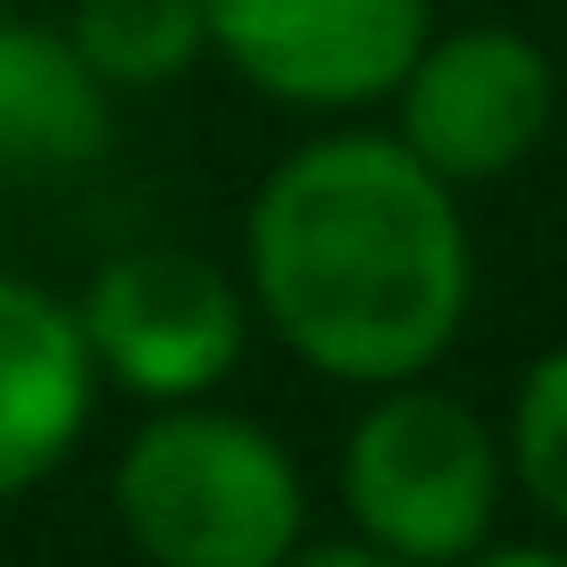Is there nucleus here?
I'll return each instance as SVG.
<instances>
[{
    "label": "nucleus",
    "instance_id": "obj_7",
    "mask_svg": "<svg viewBox=\"0 0 567 567\" xmlns=\"http://www.w3.org/2000/svg\"><path fill=\"white\" fill-rule=\"evenodd\" d=\"M92 368L75 301L42 292L25 276H0V501L34 493L68 467V451L92 425Z\"/></svg>",
    "mask_w": 567,
    "mask_h": 567
},
{
    "label": "nucleus",
    "instance_id": "obj_12",
    "mask_svg": "<svg viewBox=\"0 0 567 567\" xmlns=\"http://www.w3.org/2000/svg\"><path fill=\"white\" fill-rule=\"evenodd\" d=\"M451 567H567L559 550H467V559H451Z\"/></svg>",
    "mask_w": 567,
    "mask_h": 567
},
{
    "label": "nucleus",
    "instance_id": "obj_10",
    "mask_svg": "<svg viewBox=\"0 0 567 567\" xmlns=\"http://www.w3.org/2000/svg\"><path fill=\"white\" fill-rule=\"evenodd\" d=\"M509 467L534 493V509H550L567 526V351L534 359L509 409Z\"/></svg>",
    "mask_w": 567,
    "mask_h": 567
},
{
    "label": "nucleus",
    "instance_id": "obj_9",
    "mask_svg": "<svg viewBox=\"0 0 567 567\" xmlns=\"http://www.w3.org/2000/svg\"><path fill=\"white\" fill-rule=\"evenodd\" d=\"M68 42L109 92H151L209 59V9L200 0H75Z\"/></svg>",
    "mask_w": 567,
    "mask_h": 567
},
{
    "label": "nucleus",
    "instance_id": "obj_2",
    "mask_svg": "<svg viewBox=\"0 0 567 567\" xmlns=\"http://www.w3.org/2000/svg\"><path fill=\"white\" fill-rule=\"evenodd\" d=\"M117 526L151 567H284L301 543V467L234 409L167 401L117 460Z\"/></svg>",
    "mask_w": 567,
    "mask_h": 567
},
{
    "label": "nucleus",
    "instance_id": "obj_1",
    "mask_svg": "<svg viewBox=\"0 0 567 567\" xmlns=\"http://www.w3.org/2000/svg\"><path fill=\"white\" fill-rule=\"evenodd\" d=\"M250 309L334 384H409L467 326V226L401 134H318L250 193Z\"/></svg>",
    "mask_w": 567,
    "mask_h": 567
},
{
    "label": "nucleus",
    "instance_id": "obj_8",
    "mask_svg": "<svg viewBox=\"0 0 567 567\" xmlns=\"http://www.w3.org/2000/svg\"><path fill=\"white\" fill-rule=\"evenodd\" d=\"M109 151V84L68 25L0 9V184H51Z\"/></svg>",
    "mask_w": 567,
    "mask_h": 567
},
{
    "label": "nucleus",
    "instance_id": "obj_3",
    "mask_svg": "<svg viewBox=\"0 0 567 567\" xmlns=\"http://www.w3.org/2000/svg\"><path fill=\"white\" fill-rule=\"evenodd\" d=\"M342 509L368 543L409 567H451L484 550L501 509V443L451 392L375 384V409L342 443Z\"/></svg>",
    "mask_w": 567,
    "mask_h": 567
},
{
    "label": "nucleus",
    "instance_id": "obj_6",
    "mask_svg": "<svg viewBox=\"0 0 567 567\" xmlns=\"http://www.w3.org/2000/svg\"><path fill=\"white\" fill-rule=\"evenodd\" d=\"M392 101H401L409 159H425L460 193L534 159L559 109V75L517 25H460V34H425Z\"/></svg>",
    "mask_w": 567,
    "mask_h": 567
},
{
    "label": "nucleus",
    "instance_id": "obj_11",
    "mask_svg": "<svg viewBox=\"0 0 567 567\" xmlns=\"http://www.w3.org/2000/svg\"><path fill=\"white\" fill-rule=\"evenodd\" d=\"M284 567H409V559H392L384 543L351 534V543H292V550H284Z\"/></svg>",
    "mask_w": 567,
    "mask_h": 567
},
{
    "label": "nucleus",
    "instance_id": "obj_4",
    "mask_svg": "<svg viewBox=\"0 0 567 567\" xmlns=\"http://www.w3.org/2000/svg\"><path fill=\"white\" fill-rule=\"evenodd\" d=\"M75 326H84V351L109 384L167 409V401H209L234 375L250 334V301L217 259L151 243V250L109 259L84 284Z\"/></svg>",
    "mask_w": 567,
    "mask_h": 567
},
{
    "label": "nucleus",
    "instance_id": "obj_5",
    "mask_svg": "<svg viewBox=\"0 0 567 567\" xmlns=\"http://www.w3.org/2000/svg\"><path fill=\"white\" fill-rule=\"evenodd\" d=\"M209 51L284 109H368L434 34V0H200Z\"/></svg>",
    "mask_w": 567,
    "mask_h": 567
}]
</instances>
